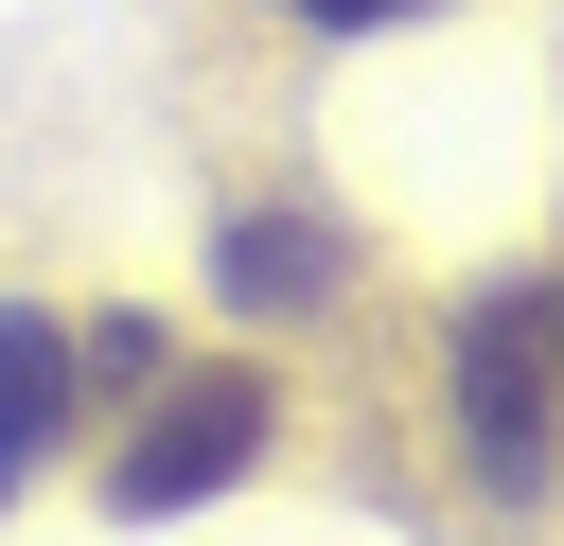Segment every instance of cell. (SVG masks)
Instances as JSON below:
<instances>
[{
  "label": "cell",
  "instance_id": "obj_5",
  "mask_svg": "<svg viewBox=\"0 0 564 546\" xmlns=\"http://www.w3.org/2000/svg\"><path fill=\"white\" fill-rule=\"evenodd\" d=\"M282 18H317V35H370V18H405V0H282Z\"/></svg>",
  "mask_w": 564,
  "mask_h": 546
},
{
  "label": "cell",
  "instance_id": "obj_4",
  "mask_svg": "<svg viewBox=\"0 0 564 546\" xmlns=\"http://www.w3.org/2000/svg\"><path fill=\"white\" fill-rule=\"evenodd\" d=\"M317 282H335V229H264V211L229 229V299H247V317H282V299H317Z\"/></svg>",
  "mask_w": 564,
  "mask_h": 546
},
{
  "label": "cell",
  "instance_id": "obj_2",
  "mask_svg": "<svg viewBox=\"0 0 564 546\" xmlns=\"http://www.w3.org/2000/svg\"><path fill=\"white\" fill-rule=\"evenodd\" d=\"M247 458H264V387H247V370H176L159 423L106 458V511H123V528H141V511H194V493H229Z\"/></svg>",
  "mask_w": 564,
  "mask_h": 546
},
{
  "label": "cell",
  "instance_id": "obj_1",
  "mask_svg": "<svg viewBox=\"0 0 564 546\" xmlns=\"http://www.w3.org/2000/svg\"><path fill=\"white\" fill-rule=\"evenodd\" d=\"M564 299L546 282H494L476 317H458V423H476V476L494 493H546V423H564Z\"/></svg>",
  "mask_w": 564,
  "mask_h": 546
},
{
  "label": "cell",
  "instance_id": "obj_3",
  "mask_svg": "<svg viewBox=\"0 0 564 546\" xmlns=\"http://www.w3.org/2000/svg\"><path fill=\"white\" fill-rule=\"evenodd\" d=\"M53 423H70V335L18 299V317H0V476H35V440H53Z\"/></svg>",
  "mask_w": 564,
  "mask_h": 546
}]
</instances>
